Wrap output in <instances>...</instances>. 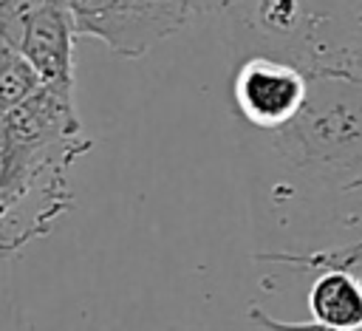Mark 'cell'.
<instances>
[{"label": "cell", "mask_w": 362, "mask_h": 331, "mask_svg": "<svg viewBox=\"0 0 362 331\" xmlns=\"http://www.w3.org/2000/svg\"><path fill=\"white\" fill-rule=\"evenodd\" d=\"M305 93V71L294 59L266 51L240 54L229 79V96L238 116L269 133L286 127L300 113Z\"/></svg>", "instance_id": "obj_3"}, {"label": "cell", "mask_w": 362, "mask_h": 331, "mask_svg": "<svg viewBox=\"0 0 362 331\" xmlns=\"http://www.w3.org/2000/svg\"><path fill=\"white\" fill-rule=\"evenodd\" d=\"M42 85L34 65L11 45L0 40V110H11Z\"/></svg>", "instance_id": "obj_7"}, {"label": "cell", "mask_w": 362, "mask_h": 331, "mask_svg": "<svg viewBox=\"0 0 362 331\" xmlns=\"http://www.w3.org/2000/svg\"><path fill=\"white\" fill-rule=\"evenodd\" d=\"M325 14L311 37L286 59L308 79L300 113L272 130L280 153L294 167L337 184H362V51L328 37Z\"/></svg>", "instance_id": "obj_1"}, {"label": "cell", "mask_w": 362, "mask_h": 331, "mask_svg": "<svg viewBox=\"0 0 362 331\" xmlns=\"http://www.w3.org/2000/svg\"><path fill=\"white\" fill-rule=\"evenodd\" d=\"M308 311L317 323L337 331L362 325V280L354 269H320L308 289Z\"/></svg>", "instance_id": "obj_6"}, {"label": "cell", "mask_w": 362, "mask_h": 331, "mask_svg": "<svg viewBox=\"0 0 362 331\" xmlns=\"http://www.w3.org/2000/svg\"><path fill=\"white\" fill-rule=\"evenodd\" d=\"M6 133L11 144L48 147L82 139V122L74 105V88L40 85L20 105L6 110Z\"/></svg>", "instance_id": "obj_4"}, {"label": "cell", "mask_w": 362, "mask_h": 331, "mask_svg": "<svg viewBox=\"0 0 362 331\" xmlns=\"http://www.w3.org/2000/svg\"><path fill=\"white\" fill-rule=\"evenodd\" d=\"M65 6L76 37L99 40L122 59L144 57L195 14L192 0H65Z\"/></svg>", "instance_id": "obj_2"}, {"label": "cell", "mask_w": 362, "mask_h": 331, "mask_svg": "<svg viewBox=\"0 0 362 331\" xmlns=\"http://www.w3.org/2000/svg\"><path fill=\"white\" fill-rule=\"evenodd\" d=\"M246 317H249V323H252L257 331H337V328L322 325V323H317V320H305V323H286V320H274V317H272L266 308H260L257 303H252V306H249Z\"/></svg>", "instance_id": "obj_8"}, {"label": "cell", "mask_w": 362, "mask_h": 331, "mask_svg": "<svg viewBox=\"0 0 362 331\" xmlns=\"http://www.w3.org/2000/svg\"><path fill=\"white\" fill-rule=\"evenodd\" d=\"M354 331H362V325H359V328H354Z\"/></svg>", "instance_id": "obj_9"}, {"label": "cell", "mask_w": 362, "mask_h": 331, "mask_svg": "<svg viewBox=\"0 0 362 331\" xmlns=\"http://www.w3.org/2000/svg\"><path fill=\"white\" fill-rule=\"evenodd\" d=\"M74 40L76 28L71 11L65 0H57L34 14L17 51L34 65L42 85L74 88Z\"/></svg>", "instance_id": "obj_5"}]
</instances>
